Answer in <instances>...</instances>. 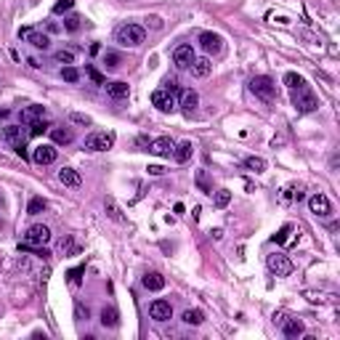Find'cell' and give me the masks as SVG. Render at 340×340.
Masks as SVG:
<instances>
[{
	"label": "cell",
	"instance_id": "1",
	"mask_svg": "<svg viewBox=\"0 0 340 340\" xmlns=\"http://www.w3.org/2000/svg\"><path fill=\"white\" fill-rule=\"evenodd\" d=\"M292 104H295V109L300 114H308V112L319 109V99L314 96V90L308 85H300V88L292 90Z\"/></svg>",
	"mask_w": 340,
	"mask_h": 340
},
{
	"label": "cell",
	"instance_id": "2",
	"mask_svg": "<svg viewBox=\"0 0 340 340\" xmlns=\"http://www.w3.org/2000/svg\"><path fill=\"white\" fill-rule=\"evenodd\" d=\"M114 38H117L120 45H125V48H136V45L144 43L146 32H144V27H138V24H122L120 29L114 32Z\"/></svg>",
	"mask_w": 340,
	"mask_h": 340
},
{
	"label": "cell",
	"instance_id": "3",
	"mask_svg": "<svg viewBox=\"0 0 340 340\" xmlns=\"http://www.w3.org/2000/svg\"><path fill=\"white\" fill-rule=\"evenodd\" d=\"M250 88H253L255 96H261V99H266V101H271V99L276 96V85H274V80H271V77H266V75L253 77V80H250Z\"/></svg>",
	"mask_w": 340,
	"mask_h": 340
},
{
	"label": "cell",
	"instance_id": "4",
	"mask_svg": "<svg viewBox=\"0 0 340 340\" xmlns=\"http://www.w3.org/2000/svg\"><path fill=\"white\" fill-rule=\"evenodd\" d=\"M266 266H268V271L276 274V276H290L292 274V261L282 253H271L266 258Z\"/></svg>",
	"mask_w": 340,
	"mask_h": 340
},
{
	"label": "cell",
	"instance_id": "5",
	"mask_svg": "<svg viewBox=\"0 0 340 340\" xmlns=\"http://www.w3.org/2000/svg\"><path fill=\"white\" fill-rule=\"evenodd\" d=\"M24 242H27V244H32V248L48 244V242H51V229H48V226H43V224H35V226H29V229H27Z\"/></svg>",
	"mask_w": 340,
	"mask_h": 340
},
{
	"label": "cell",
	"instance_id": "6",
	"mask_svg": "<svg viewBox=\"0 0 340 340\" xmlns=\"http://www.w3.org/2000/svg\"><path fill=\"white\" fill-rule=\"evenodd\" d=\"M114 146V136L112 133H90L85 138V149L88 151H107Z\"/></svg>",
	"mask_w": 340,
	"mask_h": 340
},
{
	"label": "cell",
	"instance_id": "7",
	"mask_svg": "<svg viewBox=\"0 0 340 340\" xmlns=\"http://www.w3.org/2000/svg\"><path fill=\"white\" fill-rule=\"evenodd\" d=\"M151 104H154L160 112H173L175 109V96L165 88H157L154 93H151Z\"/></svg>",
	"mask_w": 340,
	"mask_h": 340
},
{
	"label": "cell",
	"instance_id": "8",
	"mask_svg": "<svg viewBox=\"0 0 340 340\" xmlns=\"http://www.w3.org/2000/svg\"><path fill=\"white\" fill-rule=\"evenodd\" d=\"M19 38L21 40H27V43H32L35 48H48L51 45V40H48V35H43V32H38V29H32V27H21L19 29Z\"/></svg>",
	"mask_w": 340,
	"mask_h": 340
},
{
	"label": "cell",
	"instance_id": "9",
	"mask_svg": "<svg viewBox=\"0 0 340 340\" xmlns=\"http://www.w3.org/2000/svg\"><path fill=\"white\" fill-rule=\"evenodd\" d=\"M56 157H58V151H56L53 144H40L32 151V160L38 162V165H51V162H56Z\"/></svg>",
	"mask_w": 340,
	"mask_h": 340
},
{
	"label": "cell",
	"instance_id": "10",
	"mask_svg": "<svg viewBox=\"0 0 340 340\" xmlns=\"http://www.w3.org/2000/svg\"><path fill=\"white\" fill-rule=\"evenodd\" d=\"M308 207H311V213L314 215H319V218H327L332 213V205H330V199H327V194H314L311 199H308Z\"/></svg>",
	"mask_w": 340,
	"mask_h": 340
},
{
	"label": "cell",
	"instance_id": "11",
	"mask_svg": "<svg viewBox=\"0 0 340 340\" xmlns=\"http://www.w3.org/2000/svg\"><path fill=\"white\" fill-rule=\"evenodd\" d=\"M149 316H151V319H157V322L173 319V306H170V300H154V303L149 306Z\"/></svg>",
	"mask_w": 340,
	"mask_h": 340
},
{
	"label": "cell",
	"instance_id": "12",
	"mask_svg": "<svg viewBox=\"0 0 340 340\" xmlns=\"http://www.w3.org/2000/svg\"><path fill=\"white\" fill-rule=\"evenodd\" d=\"M194 58L197 56H194V48H192L189 43H183V45H178V48L173 51V61H175V67H178V69H186V67L194 61Z\"/></svg>",
	"mask_w": 340,
	"mask_h": 340
},
{
	"label": "cell",
	"instance_id": "13",
	"mask_svg": "<svg viewBox=\"0 0 340 340\" xmlns=\"http://www.w3.org/2000/svg\"><path fill=\"white\" fill-rule=\"evenodd\" d=\"M173 149H175V144L170 141L168 136L154 138V141L149 144V151H151V154H157V157H170V154H173Z\"/></svg>",
	"mask_w": 340,
	"mask_h": 340
},
{
	"label": "cell",
	"instance_id": "14",
	"mask_svg": "<svg viewBox=\"0 0 340 340\" xmlns=\"http://www.w3.org/2000/svg\"><path fill=\"white\" fill-rule=\"evenodd\" d=\"M58 181H61L64 186H69V189H80V186H83L80 173L72 170V168H61V170H58Z\"/></svg>",
	"mask_w": 340,
	"mask_h": 340
},
{
	"label": "cell",
	"instance_id": "15",
	"mask_svg": "<svg viewBox=\"0 0 340 340\" xmlns=\"http://www.w3.org/2000/svg\"><path fill=\"white\" fill-rule=\"evenodd\" d=\"M199 45H202L205 53H218L221 51V38L215 32H202L199 35Z\"/></svg>",
	"mask_w": 340,
	"mask_h": 340
},
{
	"label": "cell",
	"instance_id": "16",
	"mask_svg": "<svg viewBox=\"0 0 340 340\" xmlns=\"http://www.w3.org/2000/svg\"><path fill=\"white\" fill-rule=\"evenodd\" d=\"M282 332H285V337H290V340H298L300 335H303V322L300 319H287L282 322Z\"/></svg>",
	"mask_w": 340,
	"mask_h": 340
},
{
	"label": "cell",
	"instance_id": "17",
	"mask_svg": "<svg viewBox=\"0 0 340 340\" xmlns=\"http://www.w3.org/2000/svg\"><path fill=\"white\" fill-rule=\"evenodd\" d=\"M0 138H3L6 144H11V146H19V144H24V138H21V128H16V125H8V128H3V133H0Z\"/></svg>",
	"mask_w": 340,
	"mask_h": 340
},
{
	"label": "cell",
	"instance_id": "18",
	"mask_svg": "<svg viewBox=\"0 0 340 340\" xmlns=\"http://www.w3.org/2000/svg\"><path fill=\"white\" fill-rule=\"evenodd\" d=\"M197 104H199L197 90H183V93H181V107H183V114H186V117H192V112L197 109Z\"/></svg>",
	"mask_w": 340,
	"mask_h": 340
},
{
	"label": "cell",
	"instance_id": "19",
	"mask_svg": "<svg viewBox=\"0 0 340 340\" xmlns=\"http://www.w3.org/2000/svg\"><path fill=\"white\" fill-rule=\"evenodd\" d=\"M189 67H192V75H194V77H207L210 72H213V64H210V58H194Z\"/></svg>",
	"mask_w": 340,
	"mask_h": 340
},
{
	"label": "cell",
	"instance_id": "20",
	"mask_svg": "<svg viewBox=\"0 0 340 340\" xmlns=\"http://www.w3.org/2000/svg\"><path fill=\"white\" fill-rule=\"evenodd\" d=\"M43 117H45V107H40V104L21 109V122H35V120H43Z\"/></svg>",
	"mask_w": 340,
	"mask_h": 340
},
{
	"label": "cell",
	"instance_id": "21",
	"mask_svg": "<svg viewBox=\"0 0 340 340\" xmlns=\"http://www.w3.org/2000/svg\"><path fill=\"white\" fill-rule=\"evenodd\" d=\"M104 207H107V215L114 221V224H125V215H122V210H120V205H117L112 197H107V199H104Z\"/></svg>",
	"mask_w": 340,
	"mask_h": 340
},
{
	"label": "cell",
	"instance_id": "22",
	"mask_svg": "<svg viewBox=\"0 0 340 340\" xmlns=\"http://www.w3.org/2000/svg\"><path fill=\"white\" fill-rule=\"evenodd\" d=\"M104 88H107V93H109L112 99H125V96H128V83H122V80H114V83H107Z\"/></svg>",
	"mask_w": 340,
	"mask_h": 340
},
{
	"label": "cell",
	"instance_id": "23",
	"mask_svg": "<svg viewBox=\"0 0 340 340\" xmlns=\"http://www.w3.org/2000/svg\"><path fill=\"white\" fill-rule=\"evenodd\" d=\"M192 154H194V146H192L189 141H183L178 149H173V157H175V162H189V160H192Z\"/></svg>",
	"mask_w": 340,
	"mask_h": 340
},
{
	"label": "cell",
	"instance_id": "24",
	"mask_svg": "<svg viewBox=\"0 0 340 340\" xmlns=\"http://www.w3.org/2000/svg\"><path fill=\"white\" fill-rule=\"evenodd\" d=\"M144 287L151 290V292H157V290L165 287V276H162V274H146L144 276Z\"/></svg>",
	"mask_w": 340,
	"mask_h": 340
},
{
	"label": "cell",
	"instance_id": "25",
	"mask_svg": "<svg viewBox=\"0 0 340 340\" xmlns=\"http://www.w3.org/2000/svg\"><path fill=\"white\" fill-rule=\"evenodd\" d=\"M101 324L109 327V330H114V327L120 324V314H117L114 308H104L101 311Z\"/></svg>",
	"mask_w": 340,
	"mask_h": 340
},
{
	"label": "cell",
	"instance_id": "26",
	"mask_svg": "<svg viewBox=\"0 0 340 340\" xmlns=\"http://www.w3.org/2000/svg\"><path fill=\"white\" fill-rule=\"evenodd\" d=\"M51 138L53 144H69L72 141V131L69 128H51Z\"/></svg>",
	"mask_w": 340,
	"mask_h": 340
},
{
	"label": "cell",
	"instance_id": "27",
	"mask_svg": "<svg viewBox=\"0 0 340 340\" xmlns=\"http://www.w3.org/2000/svg\"><path fill=\"white\" fill-rule=\"evenodd\" d=\"M181 319H183L186 324H194V327H197V324H202V322H205V314L199 311V308H186Z\"/></svg>",
	"mask_w": 340,
	"mask_h": 340
},
{
	"label": "cell",
	"instance_id": "28",
	"mask_svg": "<svg viewBox=\"0 0 340 340\" xmlns=\"http://www.w3.org/2000/svg\"><path fill=\"white\" fill-rule=\"evenodd\" d=\"M58 250H61L64 255H80V244L72 237H64L61 242H58Z\"/></svg>",
	"mask_w": 340,
	"mask_h": 340
},
{
	"label": "cell",
	"instance_id": "29",
	"mask_svg": "<svg viewBox=\"0 0 340 340\" xmlns=\"http://www.w3.org/2000/svg\"><path fill=\"white\" fill-rule=\"evenodd\" d=\"M244 168L253 170V173H263L266 170V160L263 157H248L244 160Z\"/></svg>",
	"mask_w": 340,
	"mask_h": 340
},
{
	"label": "cell",
	"instance_id": "30",
	"mask_svg": "<svg viewBox=\"0 0 340 340\" xmlns=\"http://www.w3.org/2000/svg\"><path fill=\"white\" fill-rule=\"evenodd\" d=\"M43 210H45V199H43V197H32L29 205H27V213H29V215H40Z\"/></svg>",
	"mask_w": 340,
	"mask_h": 340
},
{
	"label": "cell",
	"instance_id": "31",
	"mask_svg": "<svg viewBox=\"0 0 340 340\" xmlns=\"http://www.w3.org/2000/svg\"><path fill=\"white\" fill-rule=\"evenodd\" d=\"M285 85H287L290 90H295V88H300V85H306V80H303L300 75H295V72H287V75H285Z\"/></svg>",
	"mask_w": 340,
	"mask_h": 340
},
{
	"label": "cell",
	"instance_id": "32",
	"mask_svg": "<svg viewBox=\"0 0 340 340\" xmlns=\"http://www.w3.org/2000/svg\"><path fill=\"white\" fill-rule=\"evenodd\" d=\"M120 64H122L120 53H112V51H107V53H104V67H107V69H117Z\"/></svg>",
	"mask_w": 340,
	"mask_h": 340
},
{
	"label": "cell",
	"instance_id": "33",
	"mask_svg": "<svg viewBox=\"0 0 340 340\" xmlns=\"http://www.w3.org/2000/svg\"><path fill=\"white\" fill-rule=\"evenodd\" d=\"M83 274H85V266H77V268H72L67 276H69V285L72 287H80V282H83Z\"/></svg>",
	"mask_w": 340,
	"mask_h": 340
},
{
	"label": "cell",
	"instance_id": "34",
	"mask_svg": "<svg viewBox=\"0 0 340 340\" xmlns=\"http://www.w3.org/2000/svg\"><path fill=\"white\" fill-rule=\"evenodd\" d=\"M290 234H292V224H285L282 229L274 234V242H276V244H285V242L290 239Z\"/></svg>",
	"mask_w": 340,
	"mask_h": 340
},
{
	"label": "cell",
	"instance_id": "35",
	"mask_svg": "<svg viewBox=\"0 0 340 340\" xmlns=\"http://www.w3.org/2000/svg\"><path fill=\"white\" fill-rule=\"evenodd\" d=\"M231 202V192L229 189H218L215 192V207H226Z\"/></svg>",
	"mask_w": 340,
	"mask_h": 340
},
{
	"label": "cell",
	"instance_id": "36",
	"mask_svg": "<svg viewBox=\"0 0 340 340\" xmlns=\"http://www.w3.org/2000/svg\"><path fill=\"white\" fill-rule=\"evenodd\" d=\"M197 186H199V189H202L205 194H213V186L207 183V175H205V170H199V173H197Z\"/></svg>",
	"mask_w": 340,
	"mask_h": 340
},
{
	"label": "cell",
	"instance_id": "37",
	"mask_svg": "<svg viewBox=\"0 0 340 340\" xmlns=\"http://www.w3.org/2000/svg\"><path fill=\"white\" fill-rule=\"evenodd\" d=\"M61 77L67 80V83H77V80H80V72H77L75 67H64V69H61Z\"/></svg>",
	"mask_w": 340,
	"mask_h": 340
},
{
	"label": "cell",
	"instance_id": "38",
	"mask_svg": "<svg viewBox=\"0 0 340 340\" xmlns=\"http://www.w3.org/2000/svg\"><path fill=\"white\" fill-rule=\"evenodd\" d=\"M48 128H51V125L45 122V120H35L32 128H29V133H32V136H43L45 131H48Z\"/></svg>",
	"mask_w": 340,
	"mask_h": 340
},
{
	"label": "cell",
	"instance_id": "39",
	"mask_svg": "<svg viewBox=\"0 0 340 340\" xmlns=\"http://www.w3.org/2000/svg\"><path fill=\"white\" fill-rule=\"evenodd\" d=\"M53 58H56L58 64H67V67H69V64L75 61V53H72V51H58V53H56Z\"/></svg>",
	"mask_w": 340,
	"mask_h": 340
},
{
	"label": "cell",
	"instance_id": "40",
	"mask_svg": "<svg viewBox=\"0 0 340 340\" xmlns=\"http://www.w3.org/2000/svg\"><path fill=\"white\" fill-rule=\"evenodd\" d=\"M75 8V0H58L53 6V14H64V11H72Z\"/></svg>",
	"mask_w": 340,
	"mask_h": 340
},
{
	"label": "cell",
	"instance_id": "41",
	"mask_svg": "<svg viewBox=\"0 0 340 340\" xmlns=\"http://www.w3.org/2000/svg\"><path fill=\"white\" fill-rule=\"evenodd\" d=\"M64 29L67 32H77L80 29V16H67L64 19Z\"/></svg>",
	"mask_w": 340,
	"mask_h": 340
},
{
	"label": "cell",
	"instance_id": "42",
	"mask_svg": "<svg viewBox=\"0 0 340 340\" xmlns=\"http://www.w3.org/2000/svg\"><path fill=\"white\" fill-rule=\"evenodd\" d=\"M85 72H88V77H90L96 85H107V83H104V77H101V72H99L96 67H85Z\"/></svg>",
	"mask_w": 340,
	"mask_h": 340
},
{
	"label": "cell",
	"instance_id": "43",
	"mask_svg": "<svg viewBox=\"0 0 340 340\" xmlns=\"http://www.w3.org/2000/svg\"><path fill=\"white\" fill-rule=\"evenodd\" d=\"M69 120H72L75 125H90V117H88V114H80V112L69 114Z\"/></svg>",
	"mask_w": 340,
	"mask_h": 340
},
{
	"label": "cell",
	"instance_id": "44",
	"mask_svg": "<svg viewBox=\"0 0 340 340\" xmlns=\"http://www.w3.org/2000/svg\"><path fill=\"white\" fill-rule=\"evenodd\" d=\"M146 27H151V29H162V19H160V16H149V19H146Z\"/></svg>",
	"mask_w": 340,
	"mask_h": 340
},
{
	"label": "cell",
	"instance_id": "45",
	"mask_svg": "<svg viewBox=\"0 0 340 340\" xmlns=\"http://www.w3.org/2000/svg\"><path fill=\"white\" fill-rule=\"evenodd\" d=\"M146 170H149V175H162V173H165V168H162V165H149Z\"/></svg>",
	"mask_w": 340,
	"mask_h": 340
},
{
	"label": "cell",
	"instance_id": "46",
	"mask_svg": "<svg viewBox=\"0 0 340 340\" xmlns=\"http://www.w3.org/2000/svg\"><path fill=\"white\" fill-rule=\"evenodd\" d=\"M165 90H170L173 96H175V93H178V83H175V80H168V83H165Z\"/></svg>",
	"mask_w": 340,
	"mask_h": 340
},
{
	"label": "cell",
	"instance_id": "47",
	"mask_svg": "<svg viewBox=\"0 0 340 340\" xmlns=\"http://www.w3.org/2000/svg\"><path fill=\"white\" fill-rule=\"evenodd\" d=\"M16 154H19L21 160H27V157H29V154H27V146H24V144H19V146H16Z\"/></svg>",
	"mask_w": 340,
	"mask_h": 340
},
{
	"label": "cell",
	"instance_id": "48",
	"mask_svg": "<svg viewBox=\"0 0 340 340\" xmlns=\"http://www.w3.org/2000/svg\"><path fill=\"white\" fill-rule=\"evenodd\" d=\"M75 314H77V319H88V308L83 311V306L77 303V308H75Z\"/></svg>",
	"mask_w": 340,
	"mask_h": 340
},
{
	"label": "cell",
	"instance_id": "49",
	"mask_svg": "<svg viewBox=\"0 0 340 340\" xmlns=\"http://www.w3.org/2000/svg\"><path fill=\"white\" fill-rule=\"evenodd\" d=\"M306 298H308L311 303H322V295H316V292H306Z\"/></svg>",
	"mask_w": 340,
	"mask_h": 340
},
{
	"label": "cell",
	"instance_id": "50",
	"mask_svg": "<svg viewBox=\"0 0 340 340\" xmlns=\"http://www.w3.org/2000/svg\"><path fill=\"white\" fill-rule=\"evenodd\" d=\"M274 319H276L279 324H282V322L287 319V314H285V311H276V314H274Z\"/></svg>",
	"mask_w": 340,
	"mask_h": 340
},
{
	"label": "cell",
	"instance_id": "51",
	"mask_svg": "<svg viewBox=\"0 0 340 340\" xmlns=\"http://www.w3.org/2000/svg\"><path fill=\"white\" fill-rule=\"evenodd\" d=\"M0 229H3V221H0Z\"/></svg>",
	"mask_w": 340,
	"mask_h": 340
},
{
	"label": "cell",
	"instance_id": "52",
	"mask_svg": "<svg viewBox=\"0 0 340 340\" xmlns=\"http://www.w3.org/2000/svg\"><path fill=\"white\" fill-rule=\"evenodd\" d=\"M0 207H3V199H0Z\"/></svg>",
	"mask_w": 340,
	"mask_h": 340
}]
</instances>
